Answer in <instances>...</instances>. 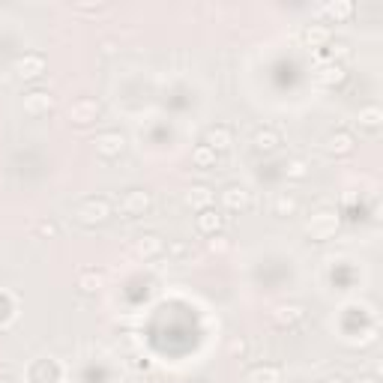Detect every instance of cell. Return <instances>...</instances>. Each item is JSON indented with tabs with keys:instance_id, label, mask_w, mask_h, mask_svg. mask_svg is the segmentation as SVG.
Returning <instances> with one entry per match:
<instances>
[{
	"instance_id": "6da1fadb",
	"label": "cell",
	"mask_w": 383,
	"mask_h": 383,
	"mask_svg": "<svg viewBox=\"0 0 383 383\" xmlns=\"http://www.w3.org/2000/svg\"><path fill=\"white\" fill-rule=\"evenodd\" d=\"M72 219L81 228H99L111 219V201L108 198H84L75 204Z\"/></svg>"
},
{
	"instance_id": "7a4b0ae2",
	"label": "cell",
	"mask_w": 383,
	"mask_h": 383,
	"mask_svg": "<svg viewBox=\"0 0 383 383\" xmlns=\"http://www.w3.org/2000/svg\"><path fill=\"white\" fill-rule=\"evenodd\" d=\"M150 210H153V195L144 189H129L117 204V213L126 216V219H141Z\"/></svg>"
},
{
	"instance_id": "3957f363",
	"label": "cell",
	"mask_w": 383,
	"mask_h": 383,
	"mask_svg": "<svg viewBox=\"0 0 383 383\" xmlns=\"http://www.w3.org/2000/svg\"><path fill=\"white\" fill-rule=\"evenodd\" d=\"M338 213L336 210H317V213H312V219L305 222V234H309L312 240H329V237H336V231H338Z\"/></svg>"
},
{
	"instance_id": "277c9868",
	"label": "cell",
	"mask_w": 383,
	"mask_h": 383,
	"mask_svg": "<svg viewBox=\"0 0 383 383\" xmlns=\"http://www.w3.org/2000/svg\"><path fill=\"white\" fill-rule=\"evenodd\" d=\"M344 78H348V69L341 63L329 60V57L314 63V81L321 87H338V84H344Z\"/></svg>"
},
{
	"instance_id": "5b68a950",
	"label": "cell",
	"mask_w": 383,
	"mask_h": 383,
	"mask_svg": "<svg viewBox=\"0 0 383 383\" xmlns=\"http://www.w3.org/2000/svg\"><path fill=\"white\" fill-rule=\"evenodd\" d=\"M195 225H198V234H204V237H219V234L225 231L228 219H225L222 210L207 207V210H201V213L195 216Z\"/></svg>"
},
{
	"instance_id": "8992f818",
	"label": "cell",
	"mask_w": 383,
	"mask_h": 383,
	"mask_svg": "<svg viewBox=\"0 0 383 383\" xmlns=\"http://www.w3.org/2000/svg\"><path fill=\"white\" fill-rule=\"evenodd\" d=\"M93 147H96V153L102 159H117L120 153L126 150V135L123 132H102V135H96L93 138Z\"/></svg>"
},
{
	"instance_id": "52a82bcc",
	"label": "cell",
	"mask_w": 383,
	"mask_h": 383,
	"mask_svg": "<svg viewBox=\"0 0 383 383\" xmlns=\"http://www.w3.org/2000/svg\"><path fill=\"white\" fill-rule=\"evenodd\" d=\"M270 317H273V324H276V326L290 329V326H297V324L305 321V309H302L300 302H278L276 309L270 312Z\"/></svg>"
},
{
	"instance_id": "ba28073f",
	"label": "cell",
	"mask_w": 383,
	"mask_h": 383,
	"mask_svg": "<svg viewBox=\"0 0 383 383\" xmlns=\"http://www.w3.org/2000/svg\"><path fill=\"white\" fill-rule=\"evenodd\" d=\"M99 114H102V105L96 99H78L69 105V120L75 126H90L99 120Z\"/></svg>"
},
{
	"instance_id": "9c48e42d",
	"label": "cell",
	"mask_w": 383,
	"mask_h": 383,
	"mask_svg": "<svg viewBox=\"0 0 383 383\" xmlns=\"http://www.w3.org/2000/svg\"><path fill=\"white\" fill-rule=\"evenodd\" d=\"M282 144H285L282 141V132L273 129V126H261V129H254V135H252V150L254 153H264V156L276 153Z\"/></svg>"
},
{
	"instance_id": "30bf717a",
	"label": "cell",
	"mask_w": 383,
	"mask_h": 383,
	"mask_svg": "<svg viewBox=\"0 0 383 383\" xmlns=\"http://www.w3.org/2000/svg\"><path fill=\"white\" fill-rule=\"evenodd\" d=\"M12 69H16V75L21 81H33L45 72V57L42 54H21L16 63H12Z\"/></svg>"
},
{
	"instance_id": "8fae6325",
	"label": "cell",
	"mask_w": 383,
	"mask_h": 383,
	"mask_svg": "<svg viewBox=\"0 0 383 383\" xmlns=\"http://www.w3.org/2000/svg\"><path fill=\"white\" fill-rule=\"evenodd\" d=\"M353 147H356V138H353L348 129L329 132V135H326V141H324V150L329 153V156H350Z\"/></svg>"
},
{
	"instance_id": "7c38bea8",
	"label": "cell",
	"mask_w": 383,
	"mask_h": 383,
	"mask_svg": "<svg viewBox=\"0 0 383 383\" xmlns=\"http://www.w3.org/2000/svg\"><path fill=\"white\" fill-rule=\"evenodd\" d=\"M222 207L231 213H242L252 207V192L246 186H228L222 189Z\"/></svg>"
},
{
	"instance_id": "4fadbf2b",
	"label": "cell",
	"mask_w": 383,
	"mask_h": 383,
	"mask_svg": "<svg viewBox=\"0 0 383 383\" xmlns=\"http://www.w3.org/2000/svg\"><path fill=\"white\" fill-rule=\"evenodd\" d=\"M24 114H30V117H42V114H48L51 108H54V96H51L48 90H30L24 93Z\"/></svg>"
},
{
	"instance_id": "5bb4252c",
	"label": "cell",
	"mask_w": 383,
	"mask_h": 383,
	"mask_svg": "<svg viewBox=\"0 0 383 383\" xmlns=\"http://www.w3.org/2000/svg\"><path fill=\"white\" fill-rule=\"evenodd\" d=\"M204 144L222 156V153H228L234 147V132L228 129V126H210V129L204 132Z\"/></svg>"
},
{
	"instance_id": "9a60e30c",
	"label": "cell",
	"mask_w": 383,
	"mask_h": 383,
	"mask_svg": "<svg viewBox=\"0 0 383 383\" xmlns=\"http://www.w3.org/2000/svg\"><path fill=\"white\" fill-rule=\"evenodd\" d=\"M356 126H360V132H363V135L377 138V135H380V126H383V111H380L377 105H365V108H360Z\"/></svg>"
},
{
	"instance_id": "2e32d148",
	"label": "cell",
	"mask_w": 383,
	"mask_h": 383,
	"mask_svg": "<svg viewBox=\"0 0 383 383\" xmlns=\"http://www.w3.org/2000/svg\"><path fill=\"white\" fill-rule=\"evenodd\" d=\"M213 201H216V192L210 189V186H204V183H195V186H189L186 189V207H192V210H207V207H213Z\"/></svg>"
},
{
	"instance_id": "e0dca14e",
	"label": "cell",
	"mask_w": 383,
	"mask_h": 383,
	"mask_svg": "<svg viewBox=\"0 0 383 383\" xmlns=\"http://www.w3.org/2000/svg\"><path fill=\"white\" fill-rule=\"evenodd\" d=\"M353 12H356L353 0H326V4H321V16L329 18V21H336V24L348 21Z\"/></svg>"
},
{
	"instance_id": "ac0fdd59",
	"label": "cell",
	"mask_w": 383,
	"mask_h": 383,
	"mask_svg": "<svg viewBox=\"0 0 383 383\" xmlns=\"http://www.w3.org/2000/svg\"><path fill=\"white\" fill-rule=\"evenodd\" d=\"M302 42L309 48H324V45L333 42V33H329L326 24L312 21V24H305V28H302Z\"/></svg>"
},
{
	"instance_id": "d6986e66",
	"label": "cell",
	"mask_w": 383,
	"mask_h": 383,
	"mask_svg": "<svg viewBox=\"0 0 383 383\" xmlns=\"http://www.w3.org/2000/svg\"><path fill=\"white\" fill-rule=\"evenodd\" d=\"M162 252H165V240L159 234H141L135 240V254L138 258L150 261V258H159Z\"/></svg>"
},
{
	"instance_id": "ffe728a7",
	"label": "cell",
	"mask_w": 383,
	"mask_h": 383,
	"mask_svg": "<svg viewBox=\"0 0 383 383\" xmlns=\"http://www.w3.org/2000/svg\"><path fill=\"white\" fill-rule=\"evenodd\" d=\"M246 383H282V368H278V365H270V363L254 365V368H249Z\"/></svg>"
},
{
	"instance_id": "44dd1931",
	"label": "cell",
	"mask_w": 383,
	"mask_h": 383,
	"mask_svg": "<svg viewBox=\"0 0 383 383\" xmlns=\"http://www.w3.org/2000/svg\"><path fill=\"white\" fill-rule=\"evenodd\" d=\"M192 165H195V168H201V171H210V168H216V165H219V153L210 150L207 144L201 141L195 150H192Z\"/></svg>"
},
{
	"instance_id": "7402d4cb",
	"label": "cell",
	"mask_w": 383,
	"mask_h": 383,
	"mask_svg": "<svg viewBox=\"0 0 383 383\" xmlns=\"http://www.w3.org/2000/svg\"><path fill=\"white\" fill-rule=\"evenodd\" d=\"M78 288H81L84 293H99L102 288H105V276H102L99 270H84V273L78 276Z\"/></svg>"
},
{
	"instance_id": "603a6c76",
	"label": "cell",
	"mask_w": 383,
	"mask_h": 383,
	"mask_svg": "<svg viewBox=\"0 0 383 383\" xmlns=\"http://www.w3.org/2000/svg\"><path fill=\"white\" fill-rule=\"evenodd\" d=\"M273 213L282 216V219H285V216H293V213H297V198L288 195V192H278V195L273 198Z\"/></svg>"
},
{
	"instance_id": "cb8c5ba5",
	"label": "cell",
	"mask_w": 383,
	"mask_h": 383,
	"mask_svg": "<svg viewBox=\"0 0 383 383\" xmlns=\"http://www.w3.org/2000/svg\"><path fill=\"white\" fill-rule=\"evenodd\" d=\"M285 171H288L290 180H305V177H309V162L305 159H290Z\"/></svg>"
},
{
	"instance_id": "d4e9b609",
	"label": "cell",
	"mask_w": 383,
	"mask_h": 383,
	"mask_svg": "<svg viewBox=\"0 0 383 383\" xmlns=\"http://www.w3.org/2000/svg\"><path fill=\"white\" fill-rule=\"evenodd\" d=\"M350 57V45L348 42H329V60H336V63H341V66H344V60H348Z\"/></svg>"
},
{
	"instance_id": "484cf974",
	"label": "cell",
	"mask_w": 383,
	"mask_h": 383,
	"mask_svg": "<svg viewBox=\"0 0 383 383\" xmlns=\"http://www.w3.org/2000/svg\"><path fill=\"white\" fill-rule=\"evenodd\" d=\"M210 252H216V254H222V252H228V240L219 234V237H210Z\"/></svg>"
},
{
	"instance_id": "4316f807",
	"label": "cell",
	"mask_w": 383,
	"mask_h": 383,
	"mask_svg": "<svg viewBox=\"0 0 383 383\" xmlns=\"http://www.w3.org/2000/svg\"><path fill=\"white\" fill-rule=\"evenodd\" d=\"M75 9L78 12H102V9H108L105 4H75Z\"/></svg>"
},
{
	"instance_id": "83f0119b",
	"label": "cell",
	"mask_w": 383,
	"mask_h": 383,
	"mask_svg": "<svg viewBox=\"0 0 383 383\" xmlns=\"http://www.w3.org/2000/svg\"><path fill=\"white\" fill-rule=\"evenodd\" d=\"M40 234H42V237H54V234H57V228L51 225V222H42V225H40Z\"/></svg>"
},
{
	"instance_id": "f1b7e54d",
	"label": "cell",
	"mask_w": 383,
	"mask_h": 383,
	"mask_svg": "<svg viewBox=\"0 0 383 383\" xmlns=\"http://www.w3.org/2000/svg\"><path fill=\"white\" fill-rule=\"evenodd\" d=\"M353 383H380V380H377V375H360Z\"/></svg>"
},
{
	"instance_id": "f546056e",
	"label": "cell",
	"mask_w": 383,
	"mask_h": 383,
	"mask_svg": "<svg viewBox=\"0 0 383 383\" xmlns=\"http://www.w3.org/2000/svg\"><path fill=\"white\" fill-rule=\"evenodd\" d=\"M242 350H246V344H242V341H231V353H242Z\"/></svg>"
},
{
	"instance_id": "4dcf8cb0",
	"label": "cell",
	"mask_w": 383,
	"mask_h": 383,
	"mask_svg": "<svg viewBox=\"0 0 383 383\" xmlns=\"http://www.w3.org/2000/svg\"><path fill=\"white\" fill-rule=\"evenodd\" d=\"M324 383H350V380H344V377H341V375H333V377H326V380H324Z\"/></svg>"
},
{
	"instance_id": "1f68e13d",
	"label": "cell",
	"mask_w": 383,
	"mask_h": 383,
	"mask_svg": "<svg viewBox=\"0 0 383 383\" xmlns=\"http://www.w3.org/2000/svg\"><path fill=\"white\" fill-rule=\"evenodd\" d=\"M0 383H12V380L9 377H0Z\"/></svg>"
},
{
	"instance_id": "d6a6232c",
	"label": "cell",
	"mask_w": 383,
	"mask_h": 383,
	"mask_svg": "<svg viewBox=\"0 0 383 383\" xmlns=\"http://www.w3.org/2000/svg\"><path fill=\"white\" fill-rule=\"evenodd\" d=\"M189 383H207V380H189Z\"/></svg>"
}]
</instances>
